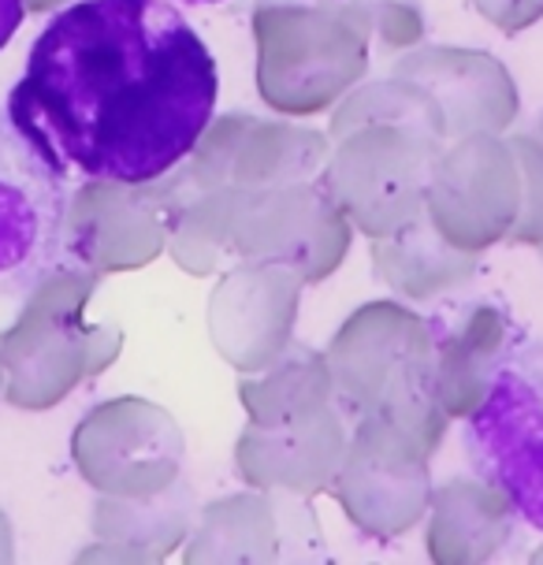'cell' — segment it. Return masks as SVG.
Instances as JSON below:
<instances>
[{
    "mask_svg": "<svg viewBox=\"0 0 543 565\" xmlns=\"http://www.w3.org/2000/svg\"><path fill=\"white\" fill-rule=\"evenodd\" d=\"M19 23H23V0H0V49L15 38Z\"/></svg>",
    "mask_w": 543,
    "mask_h": 565,
    "instance_id": "4",
    "label": "cell"
},
{
    "mask_svg": "<svg viewBox=\"0 0 543 565\" xmlns=\"http://www.w3.org/2000/svg\"><path fill=\"white\" fill-rule=\"evenodd\" d=\"M461 443L469 469L543 532V339L502 350Z\"/></svg>",
    "mask_w": 543,
    "mask_h": 565,
    "instance_id": "2",
    "label": "cell"
},
{
    "mask_svg": "<svg viewBox=\"0 0 543 565\" xmlns=\"http://www.w3.org/2000/svg\"><path fill=\"white\" fill-rule=\"evenodd\" d=\"M72 183L0 108V298H23L64 254Z\"/></svg>",
    "mask_w": 543,
    "mask_h": 565,
    "instance_id": "3",
    "label": "cell"
},
{
    "mask_svg": "<svg viewBox=\"0 0 543 565\" xmlns=\"http://www.w3.org/2000/svg\"><path fill=\"white\" fill-rule=\"evenodd\" d=\"M213 49L168 0H78L49 19L8 116L64 175L153 183L216 116Z\"/></svg>",
    "mask_w": 543,
    "mask_h": 565,
    "instance_id": "1",
    "label": "cell"
}]
</instances>
